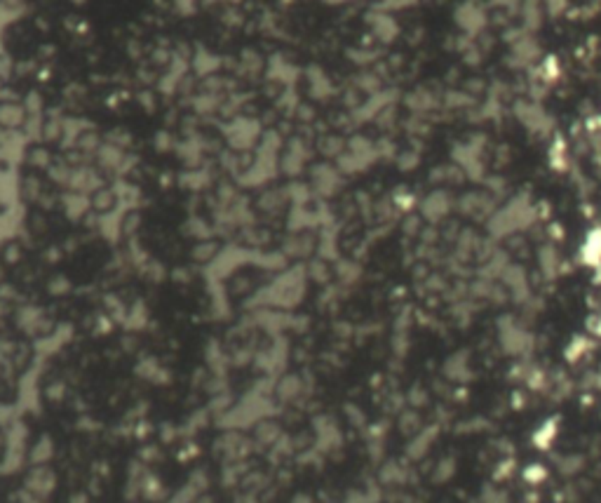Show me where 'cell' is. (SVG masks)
I'll return each mask as SVG.
<instances>
[{"mask_svg":"<svg viewBox=\"0 0 601 503\" xmlns=\"http://www.w3.org/2000/svg\"><path fill=\"white\" fill-rule=\"evenodd\" d=\"M496 339H498V346L503 348V353L515 360L529 358L533 353V348H536V337H533V332L526 327L522 318L512 316V313H503V316L498 318Z\"/></svg>","mask_w":601,"mask_h":503,"instance_id":"cell-1","label":"cell"},{"mask_svg":"<svg viewBox=\"0 0 601 503\" xmlns=\"http://www.w3.org/2000/svg\"><path fill=\"white\" fill-rule=\"evenodd\" d=\"M266 57L261 54V50L256 47H242L240 50V57H238V67L231 76H238L240 80H259L263 73H266Z\"/></svg>","mask_w":601,"mask_h":503,"instance_id":"cell-2","label":"cell"},{"mask_svg":"<svg viewBox=\"0 0 601 503\" xmlns=\"http://www.w3.org/2000/svg\"><path fill=\"white\" fill-rule=\"evenodd\" d=\"M294 205L291 202V195H289V188H268L263 191L259 198H256V209L266 216H282L287 212V207Z\"/></svg>","mask_w":601,"mask_h":503,"instance_id":"cell-3","label":"cell"},{"mask_svg":"<svg viewBox=\"0 0 601 503\" xmlns=\"http://www.w3.org/2000/svg\"><path fill=\"white\" fill-rule=\"evenodd\" d=\"M315 250H317V236H315V231L310 229H300L296 233H291L282 245L284 257H291V259H305V257H310Z\"/></svg>","mask_w":601,"mask_h":503,"instance_id":"cell-4","label":"cell"},{"mask_svg":"<svg viewBox=\"0 0 601 503\" xmlns=\"http://www.w3.org/2000/svg\"><path fill=\"white\" fill-rule=\"evenodd\" d=\"M310 186L315 193L322 195V198H332V195L341 188V177L334 167L315 165L310 170Z\"/></svg>","mask_w":601,"mask_h":503,"instance_id":"cell-5","label":"cell"},{"mask_svg":"<svg viewBox=\"0 0 601 503\" xmlns=\"http://www.w3.org/2000/svg\"><path fill=\"white\" fill-rule=\"evenodd\" d=\"M28 120L26 106L17 99L0 101V129H21Z\"/></svg>","mask_w":601,"mask_h":503,"instance_id":"cell-6","label":"cell"},{"mask_svg":"<svg viewBox=\"0 0 601 503\" xmlns=\"http://www.w3.org/2000/svg\"><path fill=\"white\" fill-rule=\"evenodd\" d=\"M470 364H472V358L467 351H456L451 353L449 358H446L444 362V376L449 378V381L453 383H465L467 378H470Z\"/></svg>","mask_w":601,"mask_h":503,"instance_id":"cell-7","label":"cell"},{"mask_svg":"<svg viewBox=\"0 0 601 503\" xmlns=\"http://www.w3.org/2000/svg\"><path fill=\"white\" fill-rule=\"evenodd\" d=\"M120 202V195L115 188L111 186H101L99 191L92 193L90 198V205H92V212L94 214H111Z\"/></svg>","mask_w":601,"mask_h":503,"instance_id":"cell-8","label":"cell"},{"mask_svg":"<svg viewBox=\"0 0 601 503\" xmlns=\"http://www.w3.org/2000/svg\"><path fill=\"white\" fill-rule=\"evenodd\" d=\"M40 139L45 141V144L64 141V118H59V115H57V111L45 113V118H42V132H40Z\"/></svg>","mask_w":601,"mask_h":503,"instance_id":"cell-9","label":"cell"},{"mask_svg":"<svg viewBox=\"0 0 601 503\" xmlns=\"http://www.w3.org/2000/svg\"><path fill=\"white\" fill-rule=\"evenodd\" d=\"M580 257L588 266H599L601 264V231L590 233V236L585 238Z\"/></svg>","mask_w":601,"mask_h":503,"instance_id":"cell-10","label":"cell"},{"mask_svg":"<svg viewBox=\"0 0 601 503\" xmlns=\"http://www.w3.org/2000/svg\"><path fill=\"white\" fill-rule=\"evenodd\" d=\"M19 188H21V198L28 202H38L40 195L45 193V186H42V179L38 174H24Z\"/></svg>","mask_w":601,"mask_h":503,"instance_id":"cell-11","label":"cell"},{"mask_svg":"<svg viewBox=\"0 0 601 503\" xmlns=\"http://www.w3.org/2000/svg\"><path fill=\"white\" fill-rule=\"evenodd\" d=\"M26 163L31 165L33 170H47V167L54 163V158H52V153H49L47 146L35 144L26 151Z\"/></svg>","mask_w":601,"mask_h":503,"instance_id":"cell-12","label":"cell"},{"mask_svg":"<svg viewBox=\"0 0 601 503\" xmlns=\"http://www.w3.org/2000/svg\"><path fill=\"white\" fill-rule=\"evenodd\" d=\"M317 149L325 158H341L343 153L348 151V144L336 134H325L322 139L317 141Z\"/></svg>","mask_w":601,"mask_h":503,"instance_id":"cell-13","label":"cell"},{"mask_svg":"<svg viewBox=\"0 0 601 503\" xmlns=\"http://www.w3.org/2000/svg\"><path fill=\"white\" fill-rule=\"evenodd\" d=\"M556 433H559V426H556V419L542 421V424L538 426V431L533 433V442H536V447H540V449H547L549 444L554 442Z\"/></svg>","mask_w":601,"mask_h":503,"instance_id":"cell-14","label":"cell"},{"mask_svg":"<svg viewBox=\"0 0 601 503\" xmlns=\"http://www.w3.org/2000/svg\"><path fill=\"white\" fill-rule=\"evenodd\" d=\"M218 250H221V247H218L216 240L204 238V240H200V243L193 247V252H190V254H193V259L197 261V264H209L211 259L218 257Z\"/></svg>","mask_w":601,"mask_h":503,"instance_id":"cell-15","label":"cell"},{"mask_svg":"<svg viewBox=\"0 0 601 503\" xmlns=\"http://www.w3.org/2000/svg\"><path fill=\"white\" fill-rule=\"evenodd\" d=\"M432 437H435V431H432V428H421V431L414 435L412 444H409V454H412L414 458L423 456L425 451L430 449V442H432Z\"/></svg>","mask_w":601,"mask_h":503,"instance_id":"cell-16","label":"cell"},{"mask_svg":"<svg viewBox=\"0 0 601 503\" xmlns=\"http://www.w3.org/2000/svg\"><path fill=\"white\" fill-rule=\"evenodd\" d=\"M174 62H177V59H174V52L170 47H156L151 52L148 67H153L158 73H165V71H170V67Z\"/></svg>","mask_w":601,"mask_h":503,"instance_id":"cell-17","label":"cell"},{"mask_svg":"<svg viewBox=\"0 0 601 503\" xmlns=\"http://www.w3.org/2000/svg\"><path fill=\"white\" fill-rule=\"evenodd\" d=\"M446 209H449V200H446V195H442V193L430 195V198L425 200V205H423V212H425V216H428V219H439L446 212Z\"/></svg>","mask_w":601,"mask_h":503,"instance_id":"cell-18","label":"cell"},{"mask_svg":"<svg viewBox=\"0 0 601 503\" xmlns=\"http://www.w3.org/2000/svg\"><path fill=\"white\" fill-rule=\"evenodd\" d=\"M300 391H303V383H300L298 376H284V381L277 386V395H280L284 403L296 400Z\"/></svg>","mask_w":601,"mask_h":503,"instance_id":"cell-19","label":"cell"},{"mask_svg":"<svg viewBox=\"0 0 601 503\" xmlns=\"http://www.w3.org/2000/svg\"><path fill=\"white\" fill-rule=\"evenodd\" d=\"M308 278L325 285V282H329V278H332V268H329L325 259H313L310 264H308Z\"/></svg>","mask_w":601,"mask_h":503,"instance_id":"cell-20","label":"cell"},{"mask_svg":"<svg viewBox=\"0 0 601 503\" xmlns=\"http://www.w3.org/2000/svg\"><path fill=\"white\" fill-rule=\"evenodd\" d=\"M402 424H399V428H402V433H407V435H416L421 431V417L419 414H414V412H407V414H402Z\"/></svg>","mask_w":601,"mask_h":503,"instance_id":"cell-21","label":"cell"},{"mask_svg":"<svg viewBox=\"0 0 601 503\" xmlns=\"http://www.w3.org/2000/svg\"><path fill=\"white\" fill-rule=\"evenodd\" d=\"M106 144H113L118 146V149H127V146H132V134L127 132V129H111V132L106 134Z\"/></svg>","mask_w":601,"mask_h":503,"instance_id":"cell-22","label":"cell"},{"mask_svg":"<svg viewBox=\"0 0 601 503\" xmlns=\"http://www.w3.org/2000/svg\"><path fill=\"white\" fill-rule=\"evenodd\" d=\"M291 115H294L296 122H300V125H310V122L315 120V108L310 104H296Z\"/></svg>","mask_w":601,"mask_h":503,"instance_id":"cell-23","label":"cell"},{"mask_svg":"<svg viewBox=\"0 0 601 503\" xmlns=\"http://www.w3.org/2000/svg\"><path fill=\"white\" fill-rule=\"evenodd\" d=\"M139 224H141V216H139L136 212L124 214L122 221H120V233H124V236H134L136 229H139Z\"/></svg>","mask_w":601,"mask_h":503,"instance_id":"cell-24","label":"cell"},{"mask_svg":"<svg viewBox=\"0 0 601 503\" xmlns=\"http://www.w3.org/2000/svg\"><path fill=\"white\" fill-rule=\"evenodd\" d=\"M556 264H559V259H556V254L554 252H545L542 250V254H540V268L542 271H545L547 275H554L556 273Z\"/></svg>","mask_w":601,"mask_h":503,"instance_id":"cell-25","label":"cell"},{"mask_svg":"<svg viewBox=\"0 0 601 503\" xmlns=\"http://www.w3.org/2000/svg\"><path fill=\"white\" fill-rule=\"evenodd\" d=\"M588 346H590V344H588V341H585V339H576L573 344L568 346V351H566V358H568L571 362H576L578 358H580V355H585V353H588Z\"/></svg>","mask_w":601,"mask_h":503,"instance_id":"cell-26","label":"cell"},{"mask_svg":"<svg viewBox=\"0 0 601 503\" xmlns=\"http://www.w3.org/2000/svg\"><path fill=\"white\" fill-rule=\"evenodd\" d=\"M139 104H141L148 113H153L156 111V94H153L148 87H144V90L139 92Z\"/></svg>","mask_w":601,"mask_h":503,"instance_id":"cell-27","label":"cell"},{"mask_svg":"<svg viewBox=\"0 0 601 503\" xmlns=\"http://www.w3.org/2000/svg\"><path fill=\"white\" fill-rule=\"evenodd\" d=\"M124 50H127V54L132 57V59H139V57H144V42H141V38H129L127 45H124Z\"/></svg>","mask_w":601,"mask_h":503,"instance_id":"cell-28","label":"cell"},{"mask_svg":"<svg viewBox=\"0 0 601 503\" xmlns=\"http://www.w3.org/2000/svg\"><path fill=\"white\" fill-rule=\"evenodd\" d=\"M19 259H21V247L17 243L7 245L5 247V261H7V264H17Z\"/></svg>","mask_w":601,"mask_h":503,"instance_id":"cell-29","label":"cell"},{"mask_svg":"<svg viewBox=\"0 0 601 503\" xmlns=\"http://www.w3.org/2000/svg\"><path fill=\"white\" fill-rule=\"evenodd\" d=\"M524 478H529V482H540L545 478V468L542 466H531V468H526Z\"/></svg>","mask_w":601,"mask_h":503,"instance_id":"cell-30","label":"cell"},{"mask_svg":"<svg viewBox=\"0 0 601 503\" xmlns=\"http://www.w3.org/2000/svg\"><path fill=\"white\" fill-rule=\"evenodd\" d=\"M172 146V141H170V134L167 132H158L156 134V149H160V151H167Z\"/></svg>","mask_w":601,"mask_h":503,"instance_id":"cell-31","label":"cell"},{"mask_svg":"<svg viewBox=\"0 0 601 503\" xmlns=\"http://www.w3.org/2000/svg\"><path fill=\"white\" fill-rule=\"evenodd\" d=\"M24 5H26V0H3V7H5V10H10V12H17Z\"/></svg>","mask_w":601,"mask_h":503,"instance_id":"cell-32","label":"cell"}]
</instances>
